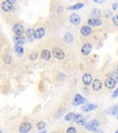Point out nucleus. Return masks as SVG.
I'll use <instances>...</instances> for the list:
<instances>
[{"label": "nucleus", "mask_w": 118, "mask_h": 133, "mask_svg": "<svg viewBox=\"0 0 118 133\" xmlns=\"http://www.w3.org/2000/svg\"><path fill=\"white\" fill-rule=\"evenodd\" d=\"M53 56L58 59V60H63L65 58V54L63 52V50H61L60 48H54L53 49Z\"/></svg>", "instance_id": "1"}, {"label": "nucleus", "mask_w": 118, "mask_h": 133, "mask_svg": "<svg viewBox=\"0 0 118 133\" xmlns=\"http://www.w3.org/2000/svg\"><path fill=\"white\" fill-rule=\"evenodd\" d=\"M86 126V129L89 131H96L98 129V127L100 126V123L97 120H92L91 122H89Z\"/></svg>", "instance_id": "2"}, {"label": "nucleus", "mask_w": 118, "mask_h": 133, "mask_svg": "<svg viewBox=\"0 0 118 133\" xmlns=\"http://www.w3.org/2000/svg\"><path fill=\"white\" fill-rule=\"evenodd\" d=\"M1 8L4 11H6V12H10V11H12L14 9V6H13V4L8 2L6 0V1H3L1 3Z\"/></svg>", "instance_id": "3"}, {"label": "nucleus", "mask_w": 118, "mask_h": 133, "mask_svg": "<svg viewBox=\"0 0 118 133\" xmlns=\"http://www.w3.org/2000/svg\"><path fill=\"white\" fill-rule=\"evenodd\" d=\"M31 124L28 121L26 122H23L22 124L20 125V127H19V132L21 133H27L31 130Z\"/></svg>", "instance_id": "4"}, {"label": "nucleus", "mask_w": 118, "mask_h": 133, "mask_svg": "<svg viewBox=\"0 0 118 133\" xmlns=\"http://www.w3.org/2000/svg\"><path fill=\"white\" fill-rule=\"evenodd\" d=\"M91 49H92V46L89 43H86V44H83V46L81 47V53H82L83 56H88V55L91 54Z\"/></svg>", "instance_id": "5"}, {"label": "nucleus", "mask_w": 118, "mask_h": 133, "mask_svg": "<svg viewBox=\"0 0 118 133\" xmlns=\"http://www.w3.org/2000/svg\"><path fill=\"white\" fill-rule=\"evenodd\" d=\"M116 83L117 82H116L114 79H113L111 77L107 78V79L104 81V85H105V87L107 88V89H114V88L115 87Z\"/></svg>", "instance_id": "6"}, {"label": "nucleus", "mask_w": 118, "mask_h": 133, "mask_svg": "<svg viewBox=\"0 0 118 133\" xmlns=\"http://www.w3.org/2000/svg\"><path fill=\"white\" fill-rule=\"evenodd\" d=\"M44 34H45V29L44 28H38L37 30L34 31V38L35 39H41V38L44 37Z\"/></svg>", "instance_id": "7"}, {"label": "nucleus", "mask_w": 118, "mask_h": 133, "mask_svg": "<svg viewBox=\"0 0 118 133\" xmlns=\"http://www.w3.org/2000/svg\"><path fill=\"white\" fill-rule=\"evenodd\" d=\"M86 103V99L83 97L81 94H76L74 98V101H73V104L75 105H79V104H82Z\"/></svg>", "instance_id": "8"}, {"label": "nucleus", "mask_w": 118, "mask_h": 133, "mask_svg": "<svg viewBox=\"0 0 118 133\" xmlns=\"http://www.w3.org/2000/svg\"><path fill=\"white\" fill-rule=\"evenodd\" d=\"M13 31L15 32L16 35H22L23 33H24V29H23L22 25L19 24V23H17L13 27Z\"/></svg>", "instance_id": "9"}, {"label": "nucleus", "mask_w": 118, "mask_h": 133, "mask_svg": "<svg viewBox=\"0 0 118 133\" xmlns=\"http://www.w3.org/2000/svg\"><path fill=\"white\" fill-rule=\"evenodd\" d=\"M82 81L86 86H89L92 82V76L89 73H85L82 77Z\"/></svg>", "instance_id": "10"}, {"label": "nucleus", "mask_w": 118, "mask_h": 133, "mask_svg": "<svg viewBox=\"0 0 118 133\" xmlns=\"http://www.w3.org/2000/svg\"><path fill=\"white\" fill-rule=\"evenodd\" d=\"M69 21H70V22L72 23L73 25H79V23H80V21H81V19H80V17H79V15L76 14V13H74V14H72L70 16V18H69Z\"/></svg>", "instance_id": "11"}, {"label": "nucleus", "mask_w": 118, "mask_h": 133, "mask_svg": "<svg viewBox=\"0 0 118 133\" xmlns=\"http://www.w3.org/2000/svg\"><path fill=\"white\" fill-rule=\"evenodd\" d=\"M88 24L89 26H92V27H97L102 24V21L100 19H96V18H91V19H88Z\"/></svg>", "instance_id": "12"}, {"label": "nucleus", "mask_w": 118, "mask_h": 133, "mask_svg": "<svg viewBox=\"0 0 118 133\" xmlns=\"http://www.w3.org/2000/svg\"><path fill=\"white\" fill-rule=\"evenodd\" d=\"M102 81H101V79H94L93 82H92V89H93V91H100V90L102 89Z\"/></svg>", "instance_id": "13"}, {"label": "nucleus", "mask_w": 118, "mask_h": 133, "mask_svg": "<svg viewBox=\"0 0 118 133\" xmlns=\"http://www.w3.org/2000/svg\"><path fill=\"white\" fill-rule=\"evenodd\" d=\"M91 31H92V30H91V28L89 27V26H87V25H85V26H82L80 29V33L82 34L83 36H89V34L91 33Z\"/></svg>", "instance_id": "14"}, {"label": "nucleus", "mask_w": 118, "mask_h": 133, "mask_svg": "<svg viewBox=\"0 0 118 133\" xmlns=\"http://www.w3.org/2000/svg\"><path fill=\"white\" fill-rule=\"evenodd\" d=\"M74 120L76 121V122H77L79 126H85V125H86L85 118H84V117H83V116H81V115H79V114H76V116H75Z\"/></svg>", "instance_id": "15"}, {"label": "nucleus", "mask_w": 118, "mask_h": 133, "mask_svg": "<svg viewBox=\"0 0 118 133\" xmlns=\"http://www.w3.org/2000/svg\"><path fill=\"white\" fill-rule=\"evenodd\" d=\"M13 41L16 44H19V45H22L25 43V37H23L22 35H15L13 38Z\"/></svg>", "instance_id": "16"}, {"label": "nucleus", "mask_w": 118, "mask_h": 133, "mask_svg": "<svg viewBox=\"0 0 118 133\" xmlns=\"http://www.w3.org/2000/svg\"><path fill=\"white\" fill-rule=\"evenodd\" d=\"M98 106L96 105V104H86V105L82 106V111L83 112H89V111H92L94 110V109H96Z\"/></svg>", "instance_id": "17"}, {"label": "nucleus", "mask_w": 118, "mask_h": 133, "mask_svg": "<svg viewBox=\"0 0 118 133\" xmlns=\"http://www.w3.org/2000/svg\"><path fill=\"white\" fill-rule=\"evenodd\" d=\"M41 56L44 60H49L50 58H51V52H50L49 50H43Z\"/></svg>", "instance_id": "18"}, {"label": "nucleus", "mask_w": 118, "mask_h": 133, "mask_svg": "<svg viewBox=\"0 0 118 133\" xmlns=\"http://www.w3.org/2000/svg\"><path fill=\"white\" fill-rule=\"evenodd\" d=\"M14 50L19 56H21L23 55V53H24V49L22 48V45H19V44H16L14 47Z\"/></svg>", "instance_id": "19"}, {"label": "nucleus", "mask_w": 118, "mask_h": 133, "mask_svg": "<svg viewBox=\"0 0 118 133\" xmlns=\"http://www.w3.org/2000/svg\"><path fill=\"white\" fill-rule=\"evenodd\" d=\"M108 114L112 115V116H117L118 114V105H114L112 108L108 110Z\"/></svg>", "instance_id": "20"}, {"label": "nucleus", "mask_w": 118, "mask_h": 133, "mask_svg": "<svg viewBox=\"0 0 118 133\" xmlns=\"http://www.w3.org/2000/svg\"><path fill=\"white\" fill-rule=\"evenodd\" d=\"M84 6V4L83 3H78V4L74 5V6H71L68 8L69 10H77V9H80L81 8Z\"/></svg>", "instance_id": "21"}, {"label": "nucleus", "mask_w": 118, "mask_h": 133, "mask_svg": "<svg viewBox=\"0 0 118 133\" xmlns=\"http://www.w3.org/2000/svg\"><path fill=\"white\" fill-rule=\"evenodd\" d=\"M91 15H92V18L99 19L100 17H101V10L98 9V8H94L93 10L91 11Z\"/></svg>", "instance_id": "22"}, {"label": "nucleus", "mask_w": 118, "mask_h": 133, "mask_svg": "<svg viewBox=\"0 0 118 133\" xmlns=\"http://www.w3.org/2000/svg\"><path fill=\"white\" fill-rule=\"evenodd\" d=\"M75 116H76L75 113H68V114L65 116V119H66V121H72L75 119Z\"/></svg>", "instance_id": "23"}, {"label": "nucleus", "mask_w": 118, "mask_h": 133, "mask_svg": "<svg viewBox=\"0 0 118 133\" xmlns=\"http://www.w3.org/2000/svg\"><path fill=\"white\" fill-rule=\"evenodd\" d=\"M65 41L66 42V43H71V42H73V40H74V38H73V35L71 34V33H66V35H65Z\"/></svg>", "instance_id": "24"}, {"label": "nucleus", "mask_w": 118, "mask_h": 133, "mask_svg": "<svg viewBox=\"0 0 118 133\" xmlns=\"http://www.w3.org/2000/svg\"><path fill=\"white\" fill-rule=\"evenodd\" d=\"M3 60H4L5 64H10L11 60H12V57H11L10 55H6V56H4V57H3Z\"/></svg>", "instance_id": "25"}, {"label": "nucleus", "mask_w": 118, "mask_h": 133, "mask_svg": "<svg viewBox=\"0 0 118 133\" xmlns=\"http://www.w3.org/2000/svg\"><path fill=\"white\" fill-rule=\"evenodd\" d=\"M33 35H34V30L31 29V28L28 29L27 31H26V36H27L28 38H31V37H33Z\"/></svg>", "instance_id": "26"}, {"label": "nucleus", "mask_w": 118, "mask_h": 133, "mask_svg": "<svg viewBox=\"0 0 118 133\" xmlns=\"http://www.w3.org/2000/svg\"><path fill=\"white\" fill-rule=\"evenodd\" d=\"M37 57H38V53L37 52H32L29 56V59H31V60H36Z\"/></svg>", "instance_id": "27"}, {"label": "nucleus", "mask_w": 118, "mask_h": 133, "mask_svg": "<svg viewBox=\"0 0 118 133\" xmlns=\"http://www.w3.org/2000/svg\"><path fill=\"white\" fill-rule=\"evenodd\" d=\"M45 128V123L44 121H41V122H38L37 123V129L41 130V129H44Z\"/></svg>", "instance_id": "28"}, {"label": "nucleus", "mask_w": 118, "mask_h": 133, "mask_svg": "<svg viewBox=\"0 0 118 133\" xmlns=\"http://www.w3.org/2000/svg\"><path fill=\"white\" fill-rule=\"evenodd\" d=\"M64 112H65V108L64 107H61L60 109L57 111V113H56L55 117H60V116H62L63 114H64Z\"/></svg>", "instance_id": "29"}, {"label": "nucleus", "mask_w": 118, "mask_h": 133, "mask_svg": "<svg viewBox=\"0 0 118 133\" xmlns=\"http://www.w3.org/2000/svg\"><path fill=\"white\" fill-rule=\"evenodd\" d=\"M110 77L112 78L113 79H114L116 82H118V72L117 71H116V72H113L112 74L110 75Z\"/></svg>", "instance_id": "30"}, {"label": "nucleus", "mask_w": 118, "mask_h": 133, "mask_svg": "<svg viewBox=\"0 0 118 133\" xmlns=\"http://www.w3.org/2000/svg\"><path fill=\"white\" fill-rule=\"evenodd\" d=\"M113 22L115 26H118V14H115L113 17Z\"/></svg>", "instance_id": "31"}, {"label": "nucleus", "mask_w": 118, "mask_h": 133, "mask_svg": "<svg viewBox=\"0 0 118 133\" xmlns=\"http://www.w3.org/2000/svg\"><path fill=\"white\" fill-rule=\"evenodd\" d=\"M66 132H67V133H69V132L76 133V132H77V129H75V128H68V129H66Z\"/></svg>", "instance_id": "32"}, {"label": "nucleus", "mask_w": 118, "mask_h": 133, "mask_svg": "<svg viewBox=\"0 0 118 133\" xmlns=\"http://www.w3.org/2000/svg\"><path fill=\"white\" fill-rule=\"evenodd\" d=\"M117 96H118V88L114 91V92H113V94H112L113 98H115V97H117Z\"/></svg>", "instance_id": "33"}, {"label": "nucleus", "mask_w": 118, "mask_h": 133, "mask_svg": "<svg viewBox=\"0 0 118 133\" xmlns=\"http://www.w3.org/2000/svg\"><path fill=\"white\" fill-rule=\"evenodd\" d=\"M117 8H118V4L117 3H114V4H113V9L115 10V9H117Z\"/></svg>", "instance_id": "34"}, {"label": "nucleus", "mask_w": 118, "mask_h": 133, "mask_svg": "<svg viewBox=\"0 0 118 133\" xmlns=\"http://www.w3.org/2000/svg\"><path fill=\"white\" fill-rule=\"evenodd\" d=\"M6 1L9 2V3H11V4H14V3H16L17 0H6Z\"/></svg>", "instance_id": "35"}, {"label": "nucleus", "mask_w": 118, "mask_h": 133, "mask_svg": "<svg viewBox=\"0 0 118 133\" xmlns=\"http://www.w3.org/2000/svg\"><path fill=\"white\" fill-rule=\"evenodd\" d=\"M94 2H96V3H100V2H102V1H101V0H93Z\"/></svg>", "instance_id": "36"}, {"label": "nucleus", "mask_w": 118, "mask_h": 133, "mask_svg": "<svg viewBox=\"0 0 118 133\" xmlns=\"http://www.w3.org/2000/svg\"><path fill=\"white\" fill-rule=\"evenodd\" d=\"M116 70H117V72H118V65H117V66H116Z\"/></svg>", "instance_id": "37"}, {"label": "nucleus", "mask_w": 118, "mask_h": 133, "mask_svg": "<svg viewBox=\"0 0 118 133\" xmlns=\"http://www.w3.org/2000/svg\"><path fill=\"white\" fill-rule=\"evenodd\" d=\"M116 133H118V129H117V130H116Z\"/></svg>", "instance_id": "38"}, {"label": "nucleus", "mask_w": 118, "mask_h": 133, "mask_svg": "<svg viewBox=\"0 0 118 133\" xmlns=\"http://www.w3.org/2000/svg\"><path fill=\"white\" fill-rule=\"evenodd\" d=\"M0 133H1V130H0Z\"/></svg>", "instance_id": "39"}]
</instances>
